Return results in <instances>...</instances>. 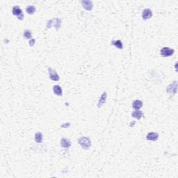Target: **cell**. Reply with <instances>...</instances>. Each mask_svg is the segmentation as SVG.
Returning <instances> with one entry per match:
<instances>
[{
	"mask_svg": "<svg viewBox=\"0 0 178 178\" xmlns=\"http://www.w3.org/2000/svg\"><path fill=\"white\" fill-rule=\"evenodd\" d=\"M78 143L81 146L83 149L84 150H88L91 146V140L88 137H85V136H83V137L79 138Z\"/></svg>",
	"mask_w": 178,
	"mask_h": 178,
	"instance_id": "1",
	"label": "cell"
},
{
	"mask_svg": "<svg viewBox=\"0 0 178 178\" xmlns=\"http://www.w3.org/2000/svg\"><path fill=\"white\" fill-rule=\"evenodd\" d=\"M53 91L54 93L58 96L62 95V89L58 85H55L53 86Z\"/></svg>",
	"mask_w": 178,
	"mask_h": 178,
	"instance_id": "13",
	"label": "cell"
},
{
	"mask_svg": "<svg viewBox=\"0 0 178 178\" xmlns=\"http://www.w3.org/2000/svg\"><path fill=\"white\" fill-rule=\"evenodd\" d=\"M111 44H113V45H114V46L117 47V48H118V49H122V48H123L122 42H121V41H120V40H114V41H112Z\"/></svg>",
	"mask_w": 178,
	"mask_h": 178,
	"instance_id": "15",
	"label": "cell"
},
{
	"mask_svg": "<svg viewBox=\"0 0 178 178\" xmlns=\"http://www.w3.org/2000/svg\"><path fill=\"white\" fill-rule=\"evenodd\" d=\"M106 100H107V93L105 92V93L102 95V96L100 97V100H99V102H98V107H100L102 105H104L105 103V102H106Z\"/></svg>",
	"mask_w": 178,
	"mask_h": 178,
	"instance_id": "11",
	"label": "cell"
},
{
	"mask_svg": "<svg viewBox=\"0 0 178 178\" xmlns=\"http://www.w3.org/2000/svg\"><path fill=\"white\" fill-rule=\"evenodd\" d=\"M177 81H174L167 87L166 92L170 95H174L177 93Z\"/></svg>",
	"mask_w": 178,
	"mask_h": 178,
	"instance_id": "3",
	"label": "cell"
},
{
	"mask_svg": "<svg viewBox=\"0 0 178 178\" xmlns=\"http://www.w3.org/2000/svg\"><path fill=\"white\" fill-rule=\"evenodd\" d=\"M61 24V20L59 18H56V19H53V20L48 21L47 24V27L48 29H49V28H51L52 25H54V27L58 29V28H60Z\"/></svg>",
	"mask_w": 178,
	"mask_h": 178,
	"instance_id": "2",
	"label": "cell"
},
{
	"mask_svg": "<svg viewBox=\"0 0 178 178\" xmlns=\"http://www.w3.org/2000/svg\"><path fill=\"white\" fill-rule=\"evenodd\" d=\"M81 4H82V6L87 11H91L93 8V2L91 1H88V0H84L81 2Z\"/></svg>",
	"mask_w": 178,
	"mask_h": 178,
	"instance_id": "7",
	"label": "cell"
},
{
	"mask_svg": "<svg viewBox=\"0 0 178 178\" xmlns=\"http://www.w3.org/2000/svg\"><path fill=\"white\" fill-rule=\"evenodd\" d=\"M60 143L61 145V146L65 147V148H68V147H70L71 146V142H70V140L69 139H68V138H61Z\"/></svg>",
	"mask_w": 178,
	"mask_h": 178,
	"instance_id": "10",
	"label": "cell"
},
{
	"mask_svg": "<svg viewBox=\"0 0 178 178\" xmlns=\"http://www.w3.org/2000/svg\"><path fill=\"white\" fill-rule=\"evenodd\" d=\"M152 16V12L150 9H145L144 11H143L142 18L144 20H148L150 18H151Z\"/></svg>",
	"mask_w": 178,
	"mask_h": 178,
	"instance_id": "8",
	"label": "cell"
},
{
	"mask_svg": "<svg viewBox=\"0 0 178 178\" xmlns=\"http://www.w3.org/2000/svg\"><path fill=\"white\" fill-rule=\"evenodd\" d=\"M48 72H49V77H50V79H51V80L55 81H59V79H60L59 76H58V74L56 73V72L54 70H53L52 68H48Z\"/></svg>",
	"mask_w": 178,
	"mask_h": 178,
	"instance_id": "6",
	"label": "cell"
},
{
	"mask_svg": "<svg viewBox=\"0 0 178 178\" xmlns=\"http://www.w3.org/2000/svg\"><path fill=\"white\" fill-rule=\"evenodd\" d=\"M143 115V114L142 111H134L133 113H132V114H131V116H132L133 118H136V119H138V120H140V118H142Z\"/></svg>",
	"mask_w": 178,
	"mask_h": 178,
	"instance_id": "14",
	"label": "cell"
},
{
	"mask_svg": "<svg viewBox=\"0 0 178 178\" xmlns=\"http://www.w3.org/2000/svg\"><path fill=\"white\" fill-rule=\"evenodd\" d=\"M70 124L68 123V124H67V123H65V124H64V125H63L62 126H61V127H69L70 126Z\"/></svg>",
	"mask_w": 178,
	"mask_h": 178,
	"instance_id": "20",
	"label": "cell"
},
{
	"mask_svg": "<svg viewBox=\"0 0 178 178\" xmlns=\"http://www.w3.org/2000/svg\"><path fill=\"white\" fill-rule=\"evenodd\" d=\"M159 134L155 132H150L147 134L146 138L148 140H152V141H155L158 139Z\"/></svg>",
	"mask_w": 178,
	"mask_h": 178,
	"instance_id": "9",
	"label": "cell"
},
{
	"mask_svg": "<svg viewBox=\"0 0 178 178\" xmlns=\"http://www.w3.org/2000/svg\"><path fill=\"white\" fill-rule=\"evenodd\" d=\"M26 12L29 15H32V14H33L36 12V8L34 6H28L26 9Z\"/></svg>",
	"mask_w": 178,
	"mask_h": 178,
	"instance_id": "17",
	"label": "cell"
},
{
	"mask_svg": "<svg viewBox=\"0 0 178 178\" xmlns=\"http://www.w3.org/2000/svg\"><path fill=\"white\" fill-rule=\"evenodd\" d=\"M35 140L38 143L42 142V134L40 132H37L35 135Z\"/></svg>",
	"mask_w": 178,
	"mask_h": 178,
	"instance_id": "16",
	"label": "cell"
},
{
	"mask_svg": "<svg viewBox=\"0 0 178 178\" xmlns=\"http://www.w3.org/2000/svg\"><path fill=\"white\" fill-rule=\"evenodd\" d=\"M174 49H170L169 47H163L162 49H161L160 54L163 57H168V56H170L174 54Z\"/></svg>",
	"mask_w": 178,
	"mask_h": 178,
	"instance_id": "4",
	"label": "cell"
},
{
	"mask_svg": "<svg viewBox=\"0 0 178 178\" xmlns=\"http://www.w3.org/2000/svg\"><path fill=\"white\" fill-rule=\"evenodd\" d=\"M35 42H36V40H35V39H33V38H32V39H31V40H29V44H30V46H33V45H34Z\"/></svg>",
	"mask_w": 178,
	"mask_h": 178,
	"instance_id": "19",
	"label": "cell"
},
{
	"mask_svg": "<svg viewBox=\"0 0 178 178\" xmlns=\"http://www.w3.org/2000/svg\"><path fill=\"white\" fill-rule=\"evenodd\" d=\"M24 36H25L27 39L31 38V36H32V35H31V32L29 31V30H28V29L25 30V31H24Z\"/></svg>",
	"mask_w": 178,
	"mask_h": 178,
	"instance_id": "18",
	"label": "cell"
},
{
	"mask_svg": "<svg viewBox=\"0 0 178 178\" xmlns=\"http://www.w3.org/2000/svg\"><path fill=\"white\" fill-rule=\"evenodd\" d=\"M12 13H13L14 16H18V18L20 20H23L24 16H23V14L22 13V10L20 9V8L19 6H14L13 8V10H12Z\"/></svg>",
	"mask_w": 178,
	"mask_h": 178,
	"instance_id": "5",
	"label": "cell"
},
{
	"mask_svg": "<svg viewBox=\"0 0 178 178\" xmlns=\"http://www.w3.org/2000/svg\"><path fill=\"white\" fill-rule=\"evenodd\" d=\"M142 106H143V102L140 101V100H135V101L133 102V104H132V107H133L134 109H136V110L140 109V108L142 107Z\"/></svg>",
	"mask_w": 178,
	"mask_h": 178,
	"instance_id": "12",
	"label": "cell"
}]
</instances>
